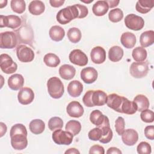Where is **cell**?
Wrapping results in <instances>:
<instances>
[{
	"label": "cell",
	"instance_id": "15",
	"mask_svg": "<svg viewBox=\"0 0 154 154\" xmlns=\"http://www.w3.org/2000/svg\"><path fill=\"white\" fill-rule=\"evenodd\" d=\"M123 96H119L117 94H110L107 96L106 103L109 108L121 113V106L123 102Z\"/></svg>",
	"mask_w": 154,
	"mask_h": 154
},
{
	"label": "cell",
	"instance_id": "17",
	"mask_svg": "<svg viewBox=\"0 0 154 154\" xmlns=\"http://www.w3.org/2000/svg\"><path fill=\"white\" fill-rule=\"evenodd\" d=\"M66 111L70 117L75 118L81 117L84 112V108L81 103L77 101H72L70 102L67 106Z\"/></svg>",
	"mask_w": 154,
	"mask_h": 154
},
{
	"label": "cell",
	"instance_id": "11",
	"mask_svg": "<svg viewBox=\"0 0 154 154\" xmlns=\"http://www.w3.org/2000/svg\"><path fill=\"white\" fill-rule=\"evenodd\" d=\"M22 25L21 19L16 15L0 16V27H8L11 29H16Z\"/></svg>",
	"mask_w": 154,
	"mask_h": 154
},
{
	"label": "cell",
	"instance_id": "50",
	"mask_svg": "<svg viewBox=\"0 0 154 154\" xmlns=\"http://www.w3.org/2000/svg\"><path fill=\"white\" fill-rule=\"evenodd\" d=\"M106 153L107 154H111V153L122 154V152L119 149H118L117 147H109L108 149V150L106 151Z\"/></svg>",
	"mask_w": 154,
	"mask_h": 154
},
{
	"label": "cell",
	"instance_id": "10",
	"mask_svg": "<svg viewBox=\"0 0 154 154\" xmlns=\"http://www.w3.org/2000/svg\"><path fill=\"white\" fill-rule=\"evenodd\" d=\"M16 55L18 60L23 63L31 62L34 58V51L25 45H20L17 47Z\"/></svg>",
	"mask_w": 154,
	"mask_h": 154
},
{
	"label": "cell",
	"instance_id": "32",
	"mask_svg": "<svg viewBox=\"0 0 154 154\" xmlns=\"http://www.w3.org/2000/svg\"><path fill=\"white\" fill-rule=\"evenodd\" d=\"M29 128L30 131L34 134H40L45 129V123L40 119H34L29 123Z\"/></svg>",
	"mask_w": 154,
	"mask_h": 154
},
{
	"label": "cell",
	"instance_id": "29",
	"mask_svg": "<svg viewBox=\"0 0 154 154\" xmlns=\"http://www.w3.org/2000/svg\"><path fill=\"white\" fill-rule=\"evenodd\" d=\"M45 10V5L42 1H32L28 6V10L31 14L35 16L40 15Z\"/></svg>",
	"mask_w": 154,
	"mask_h": 154
},
{
	"label": "cell",
	"instance_id": "45",
	"mask_svg": "<svg viewBox=\"0 0 154 154\" xmlns=\"http://www.w3.org/2000/svg\"><path fill=\"white\" fill-rule=\"evenodd\" d=\"M93 90H88L87 91L82 97V102L87 107H93L94 106L92 103L91 97Z\"/></svg>",
	"mask_w": 154,
	"mask_h": 154
},
{
	"label": "cell",
	"instance_id": "21",
	"mask_svg": "<svg viewBox=\"0 0 154 154\" xmlns=\"http://www.w3.org/2000/svg\"><path fill=\"white\" fill-rule=\"evenodd\" d=\"M136 37L135 34L132 32H125L121 35V43L127 49L133 48L136 44Z\"/></svg>",
	"mask_w": 154,
	"mask_h": 154
},
{
	"label": "cell",
	"instance_id": "42",
	"mask_svg": "<svg viewBox=\"0 0 154 154\" xmlns=\"http://www.w3.org/2000/svg\"><path fill=\"white\" fill-rule=\"evenodd\" d=\"M137 150L140 154H150L152 152V148L148 143L142 141L137 146Z\"/></svg>",
	"mask_w": 154,
	"mask_h": 154
},
{
	"label": "cell",
	"instance_id": "41",
	"mask_svg": "<svg viewBox=\"0 0 154 154\" xmlns=\"http://www.w3.org/2000/svg\"><path fill=\"white\" fill-rule=\"evenodd\" d=\"M140 117L146 123H152L154 120V113L152 110L147 109L141 111Z\"/></svg>",
	"mask_w": 154,
	"mask_h": 154
},
{
	"label": "cell",
	"instance_id": "22",
	"mask_svg": "<svg viewBox=\"0 0 154 154\" xmlns=\"http://www.w3.org/2000/svg\"><path fill=\"white\" fill-rule=\"evenodd\" d=\"M91 100L94 106H103L106 103L107 94L102 90H93Z\"/></svg>",
	"mask_w": 154,
	"mask_h": 154
},
{
	"label": "cell",
	"instance_id": "37",
	"mask_svg": "<svg viewBox=\"0 0 154 154\" xmlns=\"http://www.w3.org/2000/svg\"><path fill=\"white\" fill-rule=\"evenodd\" d=\"M67 37L73 43H77L81 40L82 34L81 31L75 27L70 28L67 31Z\"/></svg>",
	"mask_w": 154,
	"mask_h": 154
},
{
	"label": "cell",
	"instance_id": "20",
	"mask_svg": "<svg viewBox=\"0 0 154 154\" xmlns=\"http://www.w3.org/2000/svg\"><path fill=\"white\" fill-rule=\"evenodd\" d=\"M83 90V85L81 82L73 80L69 82L67 86V91L70 96L73 97L79 96Z\"/></svg>",
	"mask_w": 154,
	"mask_h": 154
},
{
	"label": "cell",
	"instance_id": "14",
	"mask_svg": "<svg viewBox=\"0 0 154 154\" xmlns=\"http://www.w3.org/2000/svg\"><path fill=\"white\" fill-rule=\"evenodd\" d=\"M98 73L97 70L92 67L84 68L81 72V78L86 84H92L97 78Z\"/></svg>",
	"mask_w": 154,
	"mask_h": 154
},
{
	"label": "cell",
	"instance_id": "31",
	"mask_svg": "<svg viewBox=\"0 0 154 154\" xmlns=\"http://www.w3.org/2000/svg\"><path fill=\"white\" fill-rule=\"evenodd\" d=\"M123 56V50L119 46L111 47L108 51L109 60L112 62H118L122 60Z\"/></svg>",
	"mask_w": 154,
	"mask_h": 154
},
{
	"label": "cell",
	"instance_id": "39",
	"mask_svg": "<svg viewBox=\"0 0 154 154\" xmlns=\"http://www.w3.org/2000/svg\"><path fill=\"white\" fill-rule=\"evenodd\" d=\"M108 17L109 20L112 22H119L123 19V13L120 8H114L110 10L108 13Z\"/></svg>",
	"mask_w": 154,
	"mask_h": 154
},
{
	"label": "cell",
	"instance_id": "27",
	"mask_svg": "<svg viewBox=\"0 0 154 154\" xmlns=\"http://www.w3.org/2000/svg\"><path fill=\"white\" fill-rule=\"evenodd\" d=\"M137 111V107L134 101H131L123 97L121 106V113L126 114H134Z\"/></svg>",
	"mask_w": 154,
	"mask_h": 154
},
{
	"label": "cell",
	"instance_id": "13",
	"mask_svg": "<svg viewBox=\"0 0 154 154\" xmlns=\"http://www.w3.org/2000/svg\"><path fill=\"white\" fill-rule=\"evenodd\" d=\"M34 99V93L32 90L28 87L22 88L17 94L19 102L22 105H28L31 103Z\"/></svg>",
	"mask_w": 154,
	"mask_h": 154
},
{
	"label": "cell",
	"instance_id": "18",
	"mask_svg": "<svg viewBox=\"0 0 154 154\" xmlns=\"http://www.w3.org/2000/svg\"><path fill=\"white\" fill-rule=\"evenodd\" d=\"M91 61L95 64H102L106 60V52L101 46L93 48L90 53Z\"/></svg>",
	"mask_w": 154,
	"mask_h": 154
},
{
	"label": "cell",
	"instance_id": "33",
	"mask_svg": "<svg viewBox=\"0 0 154 154\" xmlns=\"http://www.w3.org/2000/svg\"><path fill=\"white\" fill-rule=\"evenodd\" d=\"M106 116L103 115L101 111L98 109L93 110L90 116V120L93 125L97 127H99L103 124L105 119L107 118Z\"/></svg>",
	"mask_w": 154,
	"mask_h": 154
},
{
	"label": "cell",
	"instance_id": "34",
	"mask_svg": "<svg viewBox=\"0 0 154 154\" xmlns=\"http://www.w3.org/2000/svg\"><path fill=\"white\" fill-rule=\"evenodd\" d=\"M147 53L145 48L138 46L134 48L132 52L133 59L137 62H143L146 60Z\"/></svg>",
	"mask_w": 154,
	"mask_h": 154
},
{
	"label": "cell",
	"instance_id": "19",
	"mask_svg": "<svg viewBox=\"0 0 154 154\" xmlns=\"http://www.w3.org/2000/svg\"><path fill=\"white\" fill-rule=\"evenodd\" d=\"M24 84V78L20 74L15 73L12 75L8 79V85L13 90L21 89Z\"/></svg>",
	"mask_w": 154,
	"mask_h": 154
},
{
	"label": "cell",
	"instance_id": "55",
	"mask_svg": "<svg viewBox=\"0 0 154 154\" xmlns=\"http://www.w3.org/2000/svg\"><path fill=\"white\" fill-rule=\"evenodd\" d=\"M81 2H84V3L89 4V3H90V2H92L93 1V0H90V1H84V0H81Z\"/></svg>",
	"mask_w": 154,
	"mask_h": 154
},
{
	"label": "cell",
	"instance_id": "5",
	"mask_svg": "<svg viewBox=\"0 0 154 154\" xmlns=\"http://www.w3.org/2000/svg\"><path fill=\"white\" fill-rule=\"evenodd\" d=\"M17 43L16 34L12 31H5L0 34V48L2 49H13Z\"/></svg>",
	"mask_w": 154,
	"mask_h": 154
},
{
	"label": "cell",
	"instance_id": "3",
	"mask_svg": "<svg viewBox=\"0 0 154 154\" xmlns=\"http://www.w3.org/2000/svg\"><path fill=\"white\" fill-rule=\"evenodd\" d=\"M48 91L50 96L54 99L61 98L64 92L62 81L58 77H52L47 82Z\"/></svg>",
	"mask_w": 154,
	"mask_h": 154
},
{
	"label": "cell",
	"instance_id": "8",
	"mask_svg": "<svg viewBox=\"0 0 154 154\" xmlns=\"http://www.w3.org/2000/svg\"><path fill=\"white\" fill-rule=\"evenodd\" d=\"M0 60L1 69L5 73L11 74L17 70V64L13 61L11 57L8 54H2L0 55Z\"/></svg>",
	"mask_w": 154,
	"mask_h": 154
},
{
	"label": "cell",
	"instance_id": "40",
	"mask_svg": "<svg viewBox=\"0 0 154 154\" xmlns=\"http://www.w3.org/2000/svg\"><path fill=\"white\" fill-rule=\"evenodd\" d=\"M63 126V120L58 117H53L48 121V128L53 131L56 129H61Z\"/></svg>",
	"mask_w": 154,
	"mask_h": 154
},
{
	"label": "cell",
	"instance_id": "51",
	"mask_svg": "<svg viewBox=\"0 0 154 154\" xmlns=\"http://www.w3.org/2000/svg\"><path fill=\"white\" fill-rule=\"evenodd\" d=\"M106 1L107 2V4H108L109 8H111L117 6L120 2V1L119 0H108V1Z\"/></svg>",
	"mask_w": 154,
	"mask_h": 154
},
{
	"label": "cell",
	"instance_id": "52",
	"mask_svg": "<svg viewBox=\"0 0 154 154\" xmlns=\"http://www.w3.org/2000/svg\"><path fill=\"white\" fill-rule=\"evenodd\" d=\"M0 127H1V135H0V137H2L6 133L7 128V126L5 125V124H4L2 122L0 123Z\"/></svg>",
	"mask_w": 154,
	"mask_h": 154
},
{
	"label": "cell",
	"instance_id": "12",
	"mask_svg": "<svg viewBox=\"0 0 154 154\" xmlns=\"http://www.w3.org/2000/svg\"><path fill=\"white\" fill-rule=\"evenodd\" d=\"M69 60L73 64L79 66H85L88 63V57L86 54L80 49L72 51L69 56Z\"/></svg>",
	"mask_w": 154,
	"mask_h": 154
},
{
	"label": "cell",
	"instance_id": "54",
	"mask_svg": "<svg viewBox=\"0 0 154 154\" xmlns=\"http://www.w3.org/2000/svg\"><path fill=\"white\" fill-rule=\"evenodd\" d=\"M7 1H5V0H2V1H0V8H2L3 7H5L7 5Z\"/></svg>",
	"mask_w": 154,
	"mask_h": 154
},
{
	"label": "cell",
	"instance_id": "24",
	"mask_svg": "<svg viewBox=\"0 0 154 154\" xmlns=\"http://www.w3.org/2000/svg\"><path fill=\"white\" fill-rule=\"evenodd\" d=\"M154 7V0H139L137 2L136 10L142 14L149 12Z\"/></svg>",
	"mask_w": 154,
	"mask_h": 154
},
{
	"label": "cell",
	"instance_id": "25",
	"mask_svg": "<svg viewBox=\"0 0 154 154\" xmlns=\"http://www.w3.org/2000/svg\"><path fill=\"white\" fill-rule=\"evenodd\" d=\"M108 4L106 1H97L93 5L92 11L94 15L102 16L108 11Z\"/></svg>",
	"mask_w": 154,
	"mask_h": 154
},
{
	"label": "cell",
	"instance_id": "43",
	"mask_svg": "<svg viewBox=\"0 0 154 154\" xmlns=\"http://www.w3.org/2000/svg\"><path fill=\"white\" fill-rule=\"evenodd\" d=\"M102 135V130L98 127L90 130L88 134L89 139L93 141H99L101 138Z\"/></svg>",
	"mask_w": 154,
	"mask_h": 154
},
{
	"label": "cell",
	"instance_id": "1",
	"mask_svg": "<svg viewBox=\"0 0 154 154\" xmlns=\"http://www.w3.org/2000/svg\"><path fill=\"white\" fill-rule=\"evenodd\" d=\"M27 135L26 128L23 125L17 123L13 125L10 132L11 144L13 148L17 150L25 149L28 145Z\"/></svg>",
	"mask_w": 154,
	"mask_h": 154
},
{
	"label": "cell",
	"instance_id": "9",
	"mask_svg": "<svg viewBox=\"0 0 154 154\" xmlns=\"http://www.w3.org/2000/svg\"><path fill=\"white\" fill-rule=\"evenodd\" d=\"M125 23L128 28L134 31H139L144 27V20L139 16L129 14L125 17Z\"/></svg>",
	"mask_w": 154,
	"mask_h": 154
},
{
	"label": "cell",
	"instance_id": "4",
	"mask_svg": "<svg viewBox=\"0 0 154 154\" xmlns=\"http://www.w3.org/2000/svg\"><path fill=\"white\" fill-rule=\"evenodd\" d=\"M15 32L19 42L30 45H32L34 33L30 25L23 23L19 29L15 30Z\"/></svg>",
	"mask_w": 154,
	"mask_h": 154
},
{
	"label": "cell",
	"instance_id": "26",
	"mask_svg": "<svg viewBox=\"0 0 154 154\" xmlns=\"http://www.w3.org/2000/svg\"><path fill=\"white\" fill-rule=\"evenodd\" d=\"M140 43L144 48L152 45L154 43V31L149 30L143 32L140 35Z\"/></svg>",
	"mask_w": 154,
	"mask_h": 154
},
{
	"label": "cell",
	"instance_id": "16",
	"mask_svg": "<svg viewBox=\"0 0 154 154\" xmlns=\"http://www.w3.org/2000/svg\"><path fill=\"white\" fill-rule=\"evenodd\" d=\"M122 140L125 144L129 146H134L138 140L137 132L133 129H127L122 135Z\"/></svg>",
	"mask_w": 154,
	"mask_h": 154
},
{
	"label": "cell",
	"instance_id": "36",
	"mask_svg": "<svg viewBox=\"0 0 154 154\" xmlns=\"http://www.w3.org/2000/svg\"><path fill=\"white\" fill-rule=\"evenodd\" d=\"M43 61L45 64L50 67H55L60 63L59 57L53 53L46 54L43 58Z\"/></svg>",
	"mask_w": 154,
	"mask_h": 154
},
{
	"label": "cell",
	"instance_id": "38",
	"mask_svg": "<svg viewBox=\"0 0 154 154\" xmlns=\"http://www.w3.org/2000/svg\"><path fill=\"white\" fill-rule=\"evenodd\" d=\"M10 6L13 11L18 14L23 13L26 8L25 2L23 0H12Z\"/></svg>",
	"mask_w": 154,
	"mask_h": 154
},
{
	"label": "cell",
	"instance_id": "48",
	"mask_svg": "<svg viewBox=\"0 0 154 154\" xmlns=\"http://www.w3.org/2000/svg\"><path fill=\"white\" fill-rule=\"evenodd\" d=\"M89 153H99V154H104L105 150L104 148L99 145L96 144L91 146L89 150Z\"/></svg>",
	"mask_w": 154,
	"mask_h": 154
},
{
	"label": "cell",
	"instance_id": "30",
	"mask_svg": "<svg viewBox=\"0 0 154 154\" xmlns=\"http://www.w3.org/2000/svg\"><path fill=\"white\" fill-rule=\"evenodd\" d=\"M134 102L136 104L138 111H142L147 109L149 107V100L148 98L143 94H138L134 99Z\"/></svg>",
	"mask_w": 154,
	"mask_h": 154
},
{
	"label": "cell",
	"instance_id": "49",
	"mask_svg": "<svg viewBox=\"0 0 154 154\" xmlns=\"http://www.w3.org/2000/svg\"><path fill=\"white\" fill-rule=\"evenodd\" d=\"M65 1L64 0H50L49 3L53 7H61L64 3Z\"/></svg>",
	"mask_w": 154,
	"mask_h": 154
},
{
	"label": "cell",
	"instance_id": "28",
	"mask_svg": "<svg viewBox=\"0 0 154 154\" xmlns=\"http://www.w3.org/2000/svg\"><path fill=\"white\" fill-rule=\"evenodd\" d=\"M49 34L51 40L55 42H60L64 37L65 31L60 26L54 25L50 28Z\"/></svg>",
	"mask_w": 154,
	"mask_h": 154
},
{
	"label": "cell",
	"instance_id": "47",
	"mask_svg": "<svg viewBox=\"0 0 154 154\" xmlns=\"http://www.w3.org/2000/svg\"><path fill=\"white\" fill-rule=\"evenodd\" d=\"M144 135L147 138L153 140L154 139V126L153 125L146 126L144 129Z\"/></svg>",
	"mask_w": 154,
	"mask_h": 154
},
{
	"label": "cell",
	"instance_id": "44",
	"mask_svg": "<svg viewBox=\"0 0 154 154\" xmlns=\"http://www.w3.org/2000/svg\"><path fill=\"white\" fill-rule=\"evenodd\" d=\"M125 122L122 117H119L115 122V128L117 133L119 135H122L125 131Z\"/></svg>",
	"mask_w": 154,
	"mask_h": 154
},
{
	"label": "cell",
	"instance_id": "46",
	"mask_svg": "<svg viewBox=\"0 0 154 154\" xmlns=\"http://www.w3.org/2000/svg\"><path fill=\"white\" fill-rule=\"evenodd\" d=\"M78 11H79V19H81V18H84L85 17H86L88 15V10L87 8V7H85V5H81V4H76Z\"/></svg>",
	"mask_w": 154,
	"mask_h": 154
},
{
	"label": "cell",
	"instance_id": "53",
	"mask_svg": "<svg viewBox=\"0 0 154 154\" xmlns=\"http://www.w3.org/2000/svg\"><path fill=\"white\" fill-rule=\"evenodd\" d=\"M69 154H72V153H73V154L78 153V154H79L80 152L78 150H77L75 148H70L65 152V154H69Z\"/></svg>",
	"mask_w": 154,
	"mask_h": 154
},
{
	"label": "cell",
	"instance_id": "2",
	"mask_svg": "<svg viewBox=\"0 0 154 154\" xmlns=\"http://www.w3.org/2000/svg\"><path fill=\"white\" fill-rule=\"evenodd\" d=\"M79 11L76 4L68 6L60 10L56 16L57 20L61 24L65 25L71 20L78 18Z\"/></svg>",
	"mask_w": 154,
	"mask_h": 154
},
{
	"label": "cell",
	"instance_id": "23",
	"mask_svg": "<svg viewBox=\"0 0 154 154\" xmlns=\"http://www.w3.org/2000/svg\"><path fill=\"white\" fill-rule=\"evenodd\" d=\"M60 76L64 79H72L76 74L75 68L69 64H63L59 69Z\"/></svg>",
	"mask_w": 154,
	"mask_h": 154
},
{
	"label": "cell",
	"instance_id": "7",
	"mask_svg": "<svg viewBox=\"0 0 154 154\" xmlns=\"http://www.w3.org/2000/svg\"><path fill=\"white\" fill-rule=\"evenodd\" d=\"M73 135L69 131L58 129L53 132L52 138L53 141L59 145H69L73 141Z\"/></svg>",
	"mask_w": 154,
	"mask_h": 154
},
{
	"label": "cell",
	"instance_id": "6",
	"mask_svg": "<svg viewBox=\"0 0 154 154\" xmlns=\"http://www.w3.org/2000/svg\"><path fill=\"white\" fill-rule=\"evenodd\" d=\"M149 64L147 61L134 62L131 64L129 72L132 76L135 78H142L147 75Z\"/></svg>",
	"mask_w": 154,
	"mask_h": 154
},
{
	"label": "cell",
	"instance_id": "35",
	"mask_svg": "<svg viewBox=\"0 0 154 154\" xmlns=\"http://www.w3.org/2000/svg\"><path fill=\"white\" fill-rule=\"evenodd\" d=\"M65 129L67 131L70 132L73 136L78 135L81 130V123L75 120L69 121L66 125Z\"/></svg>",
	"mask_w": 154,
	"mask_h": 154
}]
</instances>
